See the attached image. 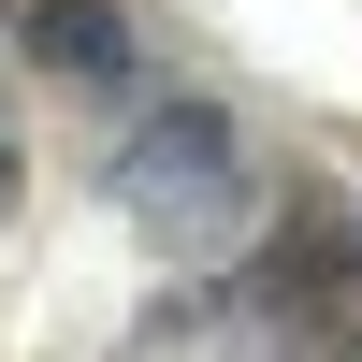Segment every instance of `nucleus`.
Listing matches in <instances>:
<instances>
[{
  "mask_svg": "<svg viewBox=\"0 0 362 362\" xmlns=\"http://www.w3.org/2000/svg\"><path fill=\"white\" fill-rule=\"evenodd\" d=\"M102 189H116V218H131L160 261H232L261 232V145L232 131L218 102H145L131 131H116Z\"/></svg>",
  "mask_w": 362,
  "mask_h": 362,
  "instance_id": "nucleus-1",
  "label": "nucleus"
},
{
  "mask_svg": "<svg viewBox=\"0 0 362 362\" xmlns=\"http://www.w3.org/2000/svg\"><path fill=\"white\" fill-rule=\"evenodd\" d=\"M15 203H29V145H15V102H0V232H15Z\"/></svg>",
  "mask_w": 362,
  "mask_h": 362,
  "instance_id": "nucleus-3",
  "label": "nucleus"
},
{
  "mask_svg": "<svg viewBox=\"0 0 362 362\" xmlns=\"http://www.w3.org/2000/svg\"><path fill=\"white\" fill-rule=\"evenodd\" d=\"M15 44L44 58L58 87H145V15L131 0H29Z\"/></svg>",
  "mask_w": 362,
  "mask_h": 362,
  "instance_id": "nucleus-2",
  "label": "nucleus"
}]
</instances>
